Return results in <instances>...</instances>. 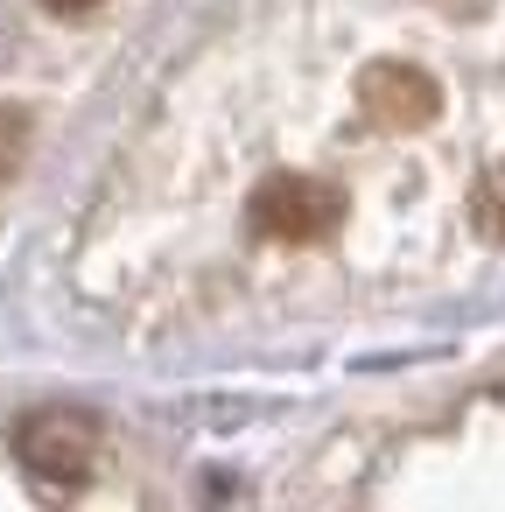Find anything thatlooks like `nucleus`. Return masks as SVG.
I'll list each match as a JSON object with an SVG mask.
<instances>
[{"instance_id":"nucleus-1","label":"nucleus","mask_w":505,"mask_h":512,"mask_svg":"<svg viewBox=\"0 0 505 512\" xmlns=\"http://www.w3.org/2000/svg\"><path fill=\"white\" fill-rule=\"evenodd\" d=\"M246 225L260 239H281V246H316V239H330L344 225V190L330 176H302V169L267 176L246 197Z\"/></svg>"},{"instance_id":"nucleus-2","label":"nucleus","mask_w":505,"mask_h":512,"mask_svg":"<svg viewBox=\"0 0 505 512\" xmlns=\"http://www.w3.org/2000/svg\"><path fill=\"white\" fill-rule=\"evenodd\" d=\"M15 456H22V470L36 484L78 491L92 477V463H99V421L85 407H43V414H29L15 428Z\"/></svg>"},{"instance_id":"nucleus-3","label":"nucleus","mask_w":505,"mask_h":512,"mask_svg":"<svg viewBox=\"0 0 505 512\" xmlns=\"http://www.w3.org/2000/svg\"><path fill=\"white\" fill-rule=\"evenodd\" d=\"M358 113H365V127H379V134H414V127H428V120L442 113V85H435L421 64L379 57V64L358 71Z\"/></svg>"},{"instance_id":"nucleus-4","label":"nucleus","mask_w":505,"mask_h":512,"mask_svg":"<svg viewBox=\"0 0 505 512\" xmlns=\"http://www.w3.org/2000/svg\"><path fill=\"white\" fill-rule=\"evenodd\" d=\"M470 218H477V232H484V239H505V169H484V176H477Z\"/></svg>"},{"instance_id":"nucleus-5","label":"nucleus","mask_w":505,"mask_h":512,"mask_svg":"<svg viewBox=\"0 0 505 512\" xmlns=\"http://www.w3.org/2000/svg\"><path fill=\"white\" fill-rule=\"evenodd\" d=\"M22 155H29V113L0 106V183H8V176L22 169Z\"/></svg>"},{"instance_id":"nucleus-6","label":"nucleus","mask_w":505,"mask_h":512,"mask_svg":"<svg viewBox=\"0 0 505 512\" xmlns=\"http://www.w3.org/2000/svg\"><path fill=\"white\" fill-rule=\"evenodd\" d=\"M43 8H50V15H92L99 0H43Z\"/></svg>"}]
</instances>
